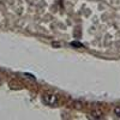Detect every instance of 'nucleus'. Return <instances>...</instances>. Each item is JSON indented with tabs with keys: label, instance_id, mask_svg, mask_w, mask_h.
<instances>
[{
	"label": "nucleus",
	"instance_id": "obj_1",
	"mask_svg": "<svg viewBox=\"0 0 120 120\" xmlns=\"http://www.w3.org/2000/svg\"><path fill=\"white\" fill-rule=\"evenodd\" d=\"M58 96L55 94H43V102L48 106H55L58 103Z\"/></svg>",
	"mask_w": 120,
	"mask_h": 120
},
{
	"label": "nucleus",
	"instance_id": "obj_2",
	"mask_svg": "<svg viewBox=\"0 0 120 120\" xmlns=\"http://www.w3.org/2000/svg\"><path fill=\"white\" fill-rule=\"evenodd\" d=\"M102 115H103V113H102L101 109H93L91 113H90V116L93 119H101Z\"/></svg>",
	"mask_w": 120,
	"mask_h": 120
},
{
	"label": "nucleus",
	"instance_id": "obj_3",
	"mask_svg": "<svg viewBox=\"0 0 120 120\" xmlns=\"http://www.w3.org/2000/svg\"><path fill=\"white\" fill-rule=\"evenodd\" d=\"M113 113H114V115H115L118 119H120V106H118V107H115V108H114Z\"/></svg>",
	"mask_w": 120,
	"mask_h": 120
},
{
	"label": "nucleus",
	"instance_id": "obj_4",
	"mask_svg": "<svg viewBox=\"0 0 120 120\" xmlns=\"http://www.w3.org/2000/svg\"><path fill=\"white\" fill-rule=\"evenodd\" d=\"M71 46L72 47H78V48H82L83 47V45L79 43V42H71Z\"/></svg>",
	"mask_w": 120,
	"mask_h": 120
}]
</instances>
